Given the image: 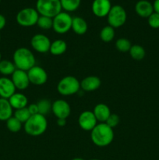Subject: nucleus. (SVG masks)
Returning <instances> with one entry per match:
<instances>
[{
  "instance_id": "nucleus-42",
  "label": "nucleus",
  "mask_w": 159,
  "mask_h": 160,
  "mask_svg": "<svg viewBox=\"0 0 159 160\" xmlns=\"http://www.w3.org/2000/svg\"><path fill=\"white\" fill-rule=\"evenodd\" d=\"M0 2H1V0H0Z\"/></svg>"
},
{
  "instance_id": "nucleus-13",
  "label": "nucleus",
  "mask_w": 159,
  "mask_h": 160,
  "mask_svg": "<svg viewBox=\"0 0 159 160\" xmlns=\"http://www.w3.org/2000/svg\"><path fill=\"white\" fill-rule=\"evenodd\" d=\"M11 80H12L16 89L20 91L26 89L31 84L29 78H28L27 72L18 70V69H17L15 72L11 75Z\"/></svg>"
},
{
  "instance_id": "nucleus-5",
  "label": "nucleus",
  "mask_w": 159,
  "mask_h": 160,
  "mask_svg": "<svg viewBox=\"0 0 159 160\" xmlns=\"http://www.w3.org/2000/svg\"><path fill=\"white\" fill-rule=\"evenodd\" d=\"M80 90V82L73 76H66L62 78L57 84V92L63 96L77 94Z\"/></svg>"
},
{
  "instance_id": "nucleus-19",
  "label": "nucleus",
  "mask_w": 159,
  "mask_h": 160,
  "mask_svg": "<svg viewBox=\"0 0 159 160\" xmlns=\"http://www.w3.org/2000/svg\"><path fill=\"white\" fill-rule=\"evenodd\" d=\"M8 100H9L12 109H14L15 110L27 107L28 106L27 98L26 95L22 93L15 92Z\"/></svg>"
},
{
  "instance_id": "nucleus-37",
  "label": "nucleus",
  "mask_w": 159,
  "mask_h": 160,
  "mask_svg": "<svg viewBox=\"0 0 159 160\" xmlns=\"http://www.w3.org/2000/svg\"><path fill=\"white\" fill-rule=\"evenodd\" d=\"M153 6H154V12L159 13V0H154L153 2Z\"/></svg>"
},
{
  "instance_id": "nucleus-28",
  "label": "nucleus",
  "mask_w": 159,
  "mask_h": 160,
  "mask_svg": "<svg viewBox=\"0 0 159 160\" xmlns=\"http://www.w3.org/2000/svg\"><path fill=\"white\" fill-rule=\"evenodd\" d=\"M115 48L121 52H128L132 47L130 41L125 38H120L115 42Z\"/></svg>"
},
{
  "instance_id": "nucleus-12",
  "label": "nucleus",
  "mask_w": 159,
  "mask_h": 160,
  "mask_svg": "<svg viewBox=\"0 0 159 160\" xmlns=\"http://www.w3.org/2000/svg\"><path fill=\"white\" fill-rule=\"evenodd\" d=\"M51 112L57 119H66L71 113V107L66 101L57 99L51 105Z\"/></svg>"
},
{
  "instance_id": "nucleus-7",
  "label": "nucleus",
  "mask_w": 159,
  "mask_h": 160,
  "mask_svg": "<svg viewBox=\"0 0 159 160\" xmlns=\"http://www.w3.org/2000/svg\"><path fill=\"white\" fill-rule=\"evenodd\" d=\"M39 16L40 15L36 9L32 7H26L19 11L16 17V20L17 23L20 26L29 28L37 24Z\"/></svg>"
},
{
  "instance_id": "nucleus-35",
  "label": "nucleus",
  "mask_w": 159,
  "mask_h": 160,
  "mask_svg": "<svg viewBox=\"0 0 159 160\" xmlns=\"http://www.w3.org/2000/svg\"><path fill=\"white\" fill-rule=\"evenodd\" d=\"M6 24V17H5L3 15H2V14H0V31L2 30L3 28H5Z\"/></svg>"
},
{
  "instance_id": "nucleus-26",
  "label": "nucleus",
  "mask_w": 159,
  "mask_h": 160,
  "mask_svg": "<svg viewBox=\"0 0 159 160\" xmlns=\"http://www.w3.org/2000/svg\"><path fill=\"white\" fill-rule=\"evenodd\" d=\"M62 9L65 12H74L80 7L81 0H60Z\"/></svg>"
},
{
  "instance_id": "nucleus-14",
  "label": "nucleus",
  "mask_w": 159,
  "mask_h": 160,
  "mask_svg": "<svg viewBox=\"0 0 159 160\" xmlns=\"http://www.w3.org/2000/svg\"><path fill=\"white\" fill-rule=\"evenodd\" d=\"M112 6L110 0H94L91 9L95 17L103 18L107 17Z\"/></svg>"
},
{
  "instance_id": "nucleus-4",
  "label": "nucleus",
  "mask_w": 159,
  "mask_h": 160,
  "mask_svg": "<svg viewBox=\"0 0 159 160\" xmlns=\"http://www.w3.org/2000/svg\"><path fill=\"white\" fill-rule=\"evenodd\" d=\"M36 10L41 16L54 18L62 12L60 0H37Z\"/></svg>"
},
{
  "instance_id": "nucleus-43",
  "label": "nucleus",
  "mask_w": 159,
  "mask_h": 160,
  "mask_svg": "<svg viewBox=\"0 0 159 160\" xmlns=\"http://www.w3.org/2000/svg\"><path fill=\"white\" fill-rule=\"evenodd\" d=\"M110 1H111V0H110Z\"/></svg>"
},
{
  "instance_id": "nucleus-24",
  "label": "nucleus",
  "mask_w": 159,
  "mask_h": 160,
  "mask_svg": "<svg viewBox=\"0 0 159 160\" xmlns=\"http://www.w3.org/2000/svg\"><path fill=\"white\" fill-rule=\"evenodd\" d=\"M129 52L131 58L133 59L134 60L137 61L142 60L146 56V51H145L144 48L140 45H132Z\"/></svg>"
},
{
  "instance_id": "nucleus-32",
  "label": "nucleus",
  "mask_w": 159,
  "mask_h": 160,
  "mask_svg": "<svg viewBox=\"0 0 159 160\" xmlns=\"http://www.w3.org/2000/svg\"><path fill=\"white\" fill-rule=\"evenodd\" d=\"M148 25L151 28L154 29H158L159 28V13L154 12L147 18Z\"/></svg>"
},
{
  "instance_id": "nucleus-22",
  "label": "nucleus",
  "mask_w": 159,
  "mask_h": 160,
  "mask_svg": "<svg viewBox=\"0 0 159 160\" xmlns=\"http://www.w3.org/2000/svg\"><path fill=\"white\" fill-rule=\"evenodd\" d=\"M67 50L66 42L62 39H57L51 43L49 52L53 56H61Z\"/></svg>"
},
{
  "instance_id": "nucleus-29",
  "label": "nucleus",
  "mask_w": 159,
  "mask_h": 160,
  "mask_svg": "<svg viewBox=\"0 0 159 160\" xmlns=\"http://www.w3.org/2000/svg\"><path fill=\"white\" fill-rule=\"evenodd\" d=\"M23 123L20 121H19L17 118L12 116V117L6 120V128L10 132L12 133H17L22 129Z\"/></svg>"
},
{
  "instance_id": "nucleus-9",
  "label": "nucleus",
  "mask_w": 159,
  "mask_h": 160,
  "mask_svg": "<svg viewBox=\"0 0 159 160\" xmlns=\"http://www.w3.org/2000/svg\"><path fill=\"white\" fill-rule=\"evenodd\" d=\"M51 42L48 37L43 34H36L31 38V45L33 49L38 53H46L49 52Z\"/></svg>"
},
{
  "instance_id": "nucleus-27",
  "label": "nucleus",
  "mask_w": 159,
  "mask_h": 160,
  "mask_svg": "<svg viewBox=\"0 0 159 160\" xmlns=\"http://www.w3.org/2000/svg\"><path fill=\"white\" fill-rule=\"evenodd\" d=\"M51 105L52 103L47 98L39 100L37 102V108H38V113L41 114L43 116H46L47 114L51 112Z\"/></svg>"
},
{
  "instance_id": "nucleus-33",
  "label": "nucleus",
  "mask_w": 159,
  "mask_h": 160,
  "mask_svg": "<svg viewBox=\"0 0 159 160\" xmlns=\"http://www.w3.org/2000/svg\"><path fill=\"white\" fill-rule=\"evenodd\" d=\"M119 117H118L117 114L111 113V115L109 116V117L107 119V120H106L105 123L108 126H109L111 128L113 129L114 128L118 126V124L119 123Z\"/></svg>"
},
{
  "instance_id": "nucleus-10",
  "label": "nucleus",
  "mask_w": 159,
  "mask_h": 160,
  "mask_svg": "<svg viewBox=\"0 0 159 160\" xmlns=\"http://www.w3.org/2000/svg\"><path fill=\"white\" fill-rule=\"evenodd\" d=\"M30 83L34 85H43L48 81V73L41 67L35 65L27 71Z\"/></svg>"
},
{
  "instance_id": "nucleus-38",
  "label": "nucleus",
  "mask_w": 159,
  "mask_h": 160,
  "mask_svg": "<svg viewBox=\"0 0 159 160\" xmlns=\"http://www.w3.org/2000/svg\"><path fill=\"white\" fill-rule=\"evenodd\" d=\"M71 160H85V159H83V158L76 157V158H73V159H72Z\"/></svg>"
},
{
  "instance_id": "nucleus-8",
  "label": "nucleus",
  "mask_w": 159,
  "mask_h": 160,
  "mask_svg": "<svg viewBox=\"0 0 159 160\" xmlns=\"http://www.w3.org/2000/svg\"><path fill=\"white\" fill-rule=\"evenodd\" d=\"M72 20L73 17L69 12L62 11L53 18L52 29L57 34H65L71 30Z\"/></svg>"
},
{
  "instance_id": "nucleus-6",
  "label": "nucleus",
  "mask_w": 159,
  "mask_h": 160,
  "mask_svg": "<svg viewBox=\"0 0 159 160\" xmlns=\"http://www.w3.org/2000/svg\"><path fill=\"white\" fill-rule=\"evenodd\" d=\"M126 19L127 13L126 9L120 5L112 6L107 15L108 23L113 28H121L125 24Z\"/></svg>"
},
{
  "instance_id": "nucleus-25",
  "label": "nucleus",
  "mask_w": 159,
  "mask_h": 160,
  "mask_svg": "<svg viewBox=\"0 0 159 160\" xmlns=\"http://www.w3.org/2000/svg\"><path fill=\"white\" fill-rule=\"evenodd\" d=\"M115 35V28L107 25L100 31V38L104 42H110L114 39Z\"/></svg>"
},
{
  "instance_id": "nucleus-20",
  "label": "nucleus",
  "mask_w": 159,
  "mask_h": 160,
  "mask_svg": "<svg viewBox=\"0 0 159 160\" xmlns=\"http://www.w3.org/2000/svg\"><path fill=\"white\" fill-rule=\"evenodd\" d=\"M73 32L78 35H83L86 34L88 30V24L83 17H74L72 20V28Z\"/></svg>"
},
{
  "instance_id": "nucleus-11",
  "label": "nucleus",
  "mask_w": 159,
  "mask_h": 160,
  "mask_svg": "<svg viewBox=\"0 0 159 160\" xmlns=\"http://www.w3.org/2000/svg\"><path fill=\"white\" fill-rule=\"evenodd\" d=\"M98 123V120L92 111H84L78 117V124L84 131H91Z\"/></svg>"
},
{
  "instance_id": "nucleus-15",
  "label": "nucleus",
  "mask_w": 159,
  "mask_h": 160,
  "mask_svg": "<svg viewBox=\"0 0 159 160\" xmlns=\"http://www.w3.org/2000/svg\"><path fill=\"white\" fill-rule=\"evenodd\" d=\"M16 88L12 80L7 77L0 78V98L9 99L16 92Z\"/></svg>"
},
{
  "instance_id": "nucleus-16",
  "label": "nucleus",
  "mask_w": 159,
  "mask_h": 160,
  "mask_svg": "<svg viewBox=\"0 0 159 160\" xmlns=\"http://www.w3.org/2000/svg\"><path fill=\"white\" fill-rule=\"evenodd\" d=\"M135 12L142 18H148L154 12L153 3L148 0H140L135 5Z\"/></svg>"
},
{
  "instance_id": "nucleus-23",
  "label": "nucleus",
  "mask_w": 159,
  "mask_h": 160,
  "mask_svg": "<svg viewBox=\"0 0 159 160\" xmlns=\"http://www.w3.org/2000/svg\"><path fill=\"white\" fill-rule=\"evenodd\" d=\"M17 70L13 62L8 59H2L0 61V73L3 77H8L12 75Z\"/></svg>"
},
{
  "instance_id": "nucleus-3",
  "label": "nucleus",
  "mask_w": 159,
  "mask_h": 160,
  "mask_svg": "<svg viewBox=\"0 0 159 160\" xmlns=\"http://www.w3.org/2000/svg\"><path fill=\"white\" fill-rule=\"evenodd\" d=\"M23 128L28 135L37 137L46 131L48 128V120L46 117L41 114L37 113L32 115L23 124Z\"/></svg>"
},
{
  "instance_id": "nucleus-36",
  "label": "nucleus",
  "mask_w": 159,
  "mask_h": 160,
  "mask_svg": "<svg viewBox=\"0 0 159 160\" xmlns=\"http://www.w3.org/2000/svg\"><path fill=\"white\" fill-rule=\"evenodd\" d=\"M66 124V119H57V125L59 127H64Z\"/></svg>"
},
{
  "instance_id": "nucleus-2",
  "label": "nucleus",
  "mask_w": 159,
  "mask_h": 160,
  "mask_svg": "<svg viewBox=\"0 0 159 160\" xmlns=\"http://www.w3.org/2000/svg\"><path fill=\"white\" fill-rule=\"evenodd\" d=\"M12 62L17 69L27 72L30 69L36 65V58L29 48L21 47L14 52Z\"/></svg>"
},
{
  "instance_id": "nucleus-40",
  "label": "nucleus",
  "mask_w": 159,
  "mask_h": 160,
  "mask_svg": "<svg viewBox=\"0 0 159 160\" xmlns=\"http://www.w3.org/2000/svg\"><path fill=\"white\" fill-rule=\"evenodd\" d=\"M2 60V56H1V53H0V61Z\"/></svg>"
},
{
  "instance_id": "nucleus-21",
  "label": "nucleus",
  "mask_w": 159,
  "mask_h": 160,
  "mask_svg": "<svg viewBox=\"0 0 159 160\" xmlns=\"http://www.w3.org/2000/svg\"><path fill=\"white\" fill-rule=\"evenodd\" d=\"M13 114V109L11 106L9 100L0 98V120L6 121Z\"/></svg>"
},
{
  "instance_id": "nucleus-31",
  "label": "nucleus",
  "mask_w": 159,
  "mask_h": 160,
  "mask_svg": "<svg viewBox=\"0 0 159 160\" xmlns=\"http://www.w3.org/2000/svg\"><path fill=\"white\" fill-rule=\"evenodd\" d=\"M37 25L43 30H49L52 28L53 25V18L51 17H45V16H39V18L37 20Z\"/></svg>"
},
{
  "instance_id": "nucleus-17",
  "label": "nucleus",
  "mask_w": 159,
  "mask_h": 160,
  "mask_svg": "<svg viewBox=\"0 0 159 160\" xmlns=\"http://www.w3.org/2000/svg\"><path fill=\"white\" fill-rule=\"evenodd\" d=\"M101 81L98 77L88 76L80 81V89L84 92H90L96 91L101 87Z\"/></svg>"
},
{
  "instance_id": "nucleus-34",
  "label": "nucleus",
  "mask_w": 159,
  "mask_h": 160,
  "mask_svg": "<svg viewBox=\"0 0 159 160\" xmlns=\"http://www.w3.org/2000/svg\"><path fill=\"white\" fill-rule=\"evenodd\" d=\"M27 109L31 116L38 113V108H37V103H32V104L28 105Z\"/></svg>"
},
{
  "instance_id": "nucleus-1",
  "label": "nucleus",
  "mask_w": 159,
  "mask_h": 160,
  "mask_svg": "<svg viewBox=\"0 0 159 160\" xmlns=\"http://www.w3.org/2000/svg\"><path fill=\"white\" fill-rule=\"evenodd\" d=\"M114 131L112 128L105 123H98L90 131V139L98 147H106L110 145L114 139Z\"/></svg>"
},
{
  "instance_id": "nucleus-30",
  "label": "nucleus",
  "mask_w": 159,
  "mask_h": 160,
  "mask_svg": "<svg viewBox=\"0 0 159 160\" xmlns=\"http://www.w3.org/2000/svg\"><path fill=\"white\" fill-rule=\"evenodd\" d=\"M13 117L15 118H17L19 121L21 122L23 124H24L28 120H29L30 117H31V113H30L29 110H28L27 107L23 108V109H17L15 110L13 113Z\"/></svg>"
},
{
  "instance_id": "nucleus-39",
  "label": "nucleus",
  "mask_w": 159,
  "mask_h": 160,
  "mask_svg": "<svg viewBox=\"0 0 159 160\" xmlns=\"http://www.w3.org/2000/svg\"><path fill=\"white\" fill-rule=\"evenodd\" d=\"M90 160H101V159H90Z\"/></svg>"
},
{
  "instance_id": "nucleus-18",
  "label": "nucleus",
  "mask_w": 159,
  "mask_h": 160,
  "mask_svg": "<svg viewBox=\"0 0 159 160\" xmlns=\"http://www.w3.org/2000/svg\"><path fill=\"white\" fill-rule=\"evenodd\" d=\"M92 112L96 117L98 122H99V123H105L107 119L112 113L110 108L104 103L97 104Z\"/></svg>"
},
{
  "instance_id": "nucleus-41",
  "label": "nucleus",
  "mask_w": 159,
  "mask_h": 160,
  "mask_svg": "<svg viewBox=\"0 0 159 160\" xmlns=\"http://www.w3.org/2000/svg\"><path fill=\"white\" fill-rule=\"evenodd\" d=\"M0 42H1V35H0Z\"/></svg>"
}]
</instances>
